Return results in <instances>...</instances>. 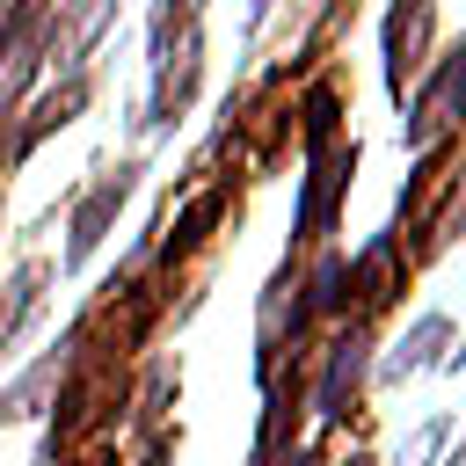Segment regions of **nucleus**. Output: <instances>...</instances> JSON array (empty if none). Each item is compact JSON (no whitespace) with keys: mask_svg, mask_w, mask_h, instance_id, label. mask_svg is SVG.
I'll return each mask as SVG.
<instances>
[{"mask_svg":"<svg viewBox=\"0 0 466 466\" xmlns=\"http://www.w3.org/2000/svg\"><path fill=\"white\" fill-rule=\"evenodd\" d=\"M131 386H138L131 357H73L58 371V386H51V408H44L51 430H44L36 466H58V459H73L87 444H109L116 422L131 415Z\"/></svg>","mask_w":466,"mask_h":466,"instance_id":"obj_1","label":"nucleus"},{"mask_svg":"<svg viewBox=\"0 0 466 466\" xmlns=\"http://www.w3.org/2000/svg\"><path fill=\"white\" fill-rule=\"evenodd\" d=\"M466 146L459 138H437V146H422L415 153V167H408V182H400V204H393V240L408 248V262L415 269H430L451 240H459V189H466Z\"/></svg>","mask_w":466,"mask_h":466,"instance_id":"obj_2","label":"nucleus"},{"mask_svg":"<svg viewBox=\"0 0 466 466\" xmlns=\"http://www.w3.org/2000/svg\"><path fill=\"white\" fill-rule=\"evenodd\" d=\"M138 175H146V153H116V160H102L73 197H66V248H58V277H80L87 262H95V248L109 240V226H116V211L138 197Z\"/></svg>","mask_w":466,"mask_h":466,"instance_id":"obj_3","label":"nucleus"},{"mask_svg":"<svg viewBox=\"0 0 466 466\" xmlns=\"http://www.w3.org/2000/svg\"><path fill=\"white\" fill-rule=\"evenodd\" d=\"M371 357H379V328H357V320L328 328L320 350H313V371H306V415L328 422V430H342L350 408L371 386Z\"/></svg>","mask_w":466,"mask_h":466,"instance_id":"obj_4","label":"nucleus"},{"mask_svg":"<svg viewBox=\"0 0 466 466\" xmlns=\"http://www.w3.org/2000/svg\"><path fill=\"white\" fill-rule=\"evenodd\" d=\"M357 160H364L357 131L342 146H328V153L306 160V175H299V226H291V248L284 255H313V248H328L342 233V204L357 189Z\"/></svg>","mask_w":466,"mask_h":466,"instance_id":"obj_5","label":"nucleus"},{"mask_svg":"<svg viewBox=\"0 0 466 466\" xmlns=\"http://www.w3.org/2000/svg\"><path fill=\"white\" fill-rule=\"evenodd\" d=\"M350 102H357V80H350V58H320L299 87H291V153L313 160L328 146L350 138Z\"/></svg>","mask_w":466,"mask_h":466,"instance_id":"obj_6","label":"nucleus"},{"mask_svg":"<svg viewBox=\"0 0 466 466\" xmlns=\"http://www.w3.org/2000/svg\"><path fill=\"white\" fill-rule=\"evenodd\" d=\"M459 73H466V44L459 36H444L437 51H430V66H422V80L408 87V102H400V146L408 153H422V146H437V138H459Z\"/></svg>","mask_w":466,"mask_h":466,"instance_id":"obj_7","label":"nucleus"},{"mask_svg":"<svg viewBox=\"0 0 466 466\" xmlns=\"http://www.w3.org/2000/svg\"><path fill=\"white\" fill-rule=\"evenodd\" d=\"M415 277H422V269L408 262V248L379 226V233L350 255V313H342V320H357V328H386V313L415 291Z\"/></svg>","mask_w":466,"mask_h":466,"instance_id":"obj_8","label":"nucleus"},{"mask_svg":"<svg viewBox=\"0 0 466 466\" xmlns=\"http://www.w3.org/2000/svg\"><path fill=\"white\" fill-rule=\"evenodd\" d=\"M437 44H444L437 36V0H386V15H379V66H386V102L393 109L408 102V87L422 80Z\"/></svg>","mask_w":466,"mask_h":466,"instance_id":"obj_9","label":"nucleus"},{"mask_svg":"<svg viewBox=\"0 0 466 466\" xmlns=\"http://www.w3.org/2000/svg\"><path fill=\"white\" fill-rule=\"evenodd\" d=\"M459 320L444 313V306H430V313H415L400 335H393V350L386 357H371V379H386V386H400V379H415V371H444L459 350Z\"/></svg>","mask_w":466,"mask_h":466,"instance_id":"obj_10","label":"nucleus"},{"mask_svg":"<svg viewBox=\"0 0 466 466\" xmlns=\"http://www.w3.org/2000/svg\"><path fill=\"white\" fill-rule=\"evenodd\" d=\"M51 277H58V262H51V255H22V262L7 269V284H0V364L15 357V342L29 335V320L44 313Z\"/></svg>","mask_w":466,"mask_h":466,"instance_id":"obj_11","label":"nucleus"},{"mask_svg":"<svg viewBox=\"0 0 466 466\" xmlns=\"http://www.w3.org/2000/svg\"><path fill=\"white\" fill-rule=\"evenodd\" d=\"M58 371H66V350H58V342H51L36 364H22V371L0 386V430H15V422H29V415H44V408H51Z\"/></svg>","mask_w":466,"mask_h":466,"instance_id":"obj_12","label":"nucleus"},{"mask_svg":"<svg viewBox=\"0 0 466 466\" xmlns=\"http://www.w3.org/2000/svg\"><path fill=\"white\" fill-rule=\"evenodd\" d=\"M451 430H459L451 415H422V422H415V437L400 444V459H393V466H430V459H444V451H451Z\"/></svg>","mask_w":466,"mask_h":466,"instance_id":"obj_13","label":"nucleus"},{"mask_svg":"<svg viewBox=\"0 0 466 466\" xmlns=\"http://www.w3.org/2000/svg\"><path fill=\"white\" fill-rule=\"evenodd\" d=\"M58 466H124V451H116V437H109V444H87V451H73V459H58Z\"/></svg>","mask_w":466,"mask_h":466,"instance_id":"obj_14","label":"nucleus"},{"mask_svg":"<svg viewBox=\"0 0 466 466\" xmlns=\"http://www.w3.org/2000/svg\"><path fill=\"white\" fill-rule=\"evenodd\" d=\"M320 466H379L371 444H350V451H320Z\"/></svg>","mask_w":466,"mask_h":466,"instance_id":"obj_15","label":"nucleus"},{"mask_svg":"<svg viewBox=\"0 0 466 466\" xmlns=\"http://www.w3.org/2000/svg\"><path fill=\"white\" fill-rule=\"evenodd\" d=\"M269 15H277V0H248V36H255V29L269 22Z\"/></svg>","mask_w":466,"mask_h":466,"instance_id":"obj_16","label":"nucleus"},{"mask_svg":"<svg viewBox=\"0 0 466 466\" xmlns=\"http://www.w3.org/2000/svg\"><path fill=\"white\" fill-rule=\"evenodd\" d=\"M437 466H466V451H444V459H437Z\"/></svg>","mask_w":466,"mask_h":466,"instance_id":"obj_17","label":"nucleus"},{"mask_svg":"<svg viewBox=\"0 0 466 466\" xmlns=\"http://www.w3.org/2000/svg\"><path fill=\"white\" fill-rule=\"evenodd\" d=\"M306 7H313V0H291V15H306Z\"/></svg>","mask_w":466,"mask_h":466,"instance_id":"obj_18","label":"nucleus"},{"mask_svg":"<svg viewBox=\"0 0 466 466\" xmlns=\"http://www.w3.org/2000/svg\"><path fill=\"white\" fill-rule=\"evenodd\" d=\"M0 15H7V0H0Z\"/></svg>","mask_w":466,"mask_h":466,"instance_id":"obj_19","label":"nucleus"}]
</instances>
